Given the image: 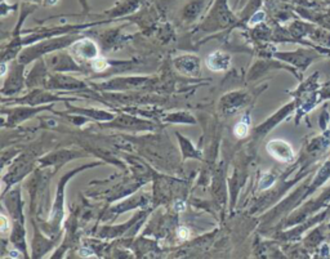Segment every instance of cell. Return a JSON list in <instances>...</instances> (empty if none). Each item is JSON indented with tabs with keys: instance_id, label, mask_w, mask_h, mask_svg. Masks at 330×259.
<instances>
[{
	"instance_id": "obj_5",
	"label": "cell",
	"mask_w": 330,
	"mask_h": 259,
	"mask_svg": "<svg viewBox=\"0 0 330 259\" xmlns=\"http://www.w3.org/2000/svg\"><path fill=\"white\" fill-rule=\"evenodd\" d=\"M264 20V13L263 12H257V13L254 14L252 18H250L249 21V25L250 26H253V25L258 24V22H262V21Z\"/></svg>"
},
{
	"instance_id": "obj_8",
	"label": "cell",
	"mask_w": 330,
	"mask_h": 259,
	"mask_svg": "<svg viewBox=\"0 0 330 259\" xmlns=\"http://www.w3.org/2000/svg\"><path fill=\"white\" fill-rule=\"evenodd\" d=\"M174 208H176V210H178V212H183L184 208H186V205H184L183 201H178V203H176Z\"/></svg>"
},
{
	"instance_id": "obj_2",
	"label": "cell",
	"mask_w": 330,
	"mask_h": 259,
	"mask_svg": "<svg viewBox=\"0 0 330 259\" xmlns=\"http://www.w3.org/2000/svg\"><path fill=\"white\" fill-rule=\"evenodd\" d=\"M231 58L228 54L222 53V52H216V53L210 54L207 60V65L210 70L213 71H223L227 67L230 66Z\"/></svg>"
},
{
	"instance_id": "obj_3",
	"label": "cell",
	"mask_w": 330,
	"mask_h": 259,
	"mask_svg": "<svg viewBox=\"0 0 330 259\" xmlns=\"http://www.w3.org/2000/svg\"><path fill=\"white\" fill-rule=\"evenodd\" d=\"M234 132L236 137H239V138H244V137L248 134V125L244 123V121H241V123L236 124Z\"/></svg>"
},
{
	"instance_id": "obj_6",
	"label": "cell",
	"mask_w": 330,
	"mask_h": 259,
	"mask_svg": "<svg viewBox=\"0 0 330 259\" xmlns=\"http://www.w3.org/2000/svg\"><path fill=\"white\" fill-rule=\"evenodd\" d=\"M177 233H178V237L182 240H186L190 237V231H188V228H186V227H180Z\"/></svg>"
},
{
	"instance_id": "obj_7",
	"label": "cell",
	"mask_w": 330,
	"mask_h": 259,
	"mask_svg": "<svg viewBox=\"0 0 330 259\" xmlns=\"http://www.w3.org/2000/svg\"><path fill=\"white\" fill-rule=\"evenodd\" d=\"M0 223H1V231H3V233H5L8 229V220L4 216H1L0 217Z\"/></svg>"
},
{
	"instance_id": "obj_1",
	"label": "cell",
	"mask_w": 330,
	"mask_h": 259,
	"mask_svg": "<svg viewBox=\"0 0 330 259\" xmlns=\"http://www.w3.org/2000/svg\"><path fill=\"white\" fill-rule=\"evenodd\" d=\"M267 151L275 157V159L280 160V161H292L294 159V152L292 147L288 145L287 142L280 140H275L271 141L268 145H267Z\"/></svg>"
},
{
	"instance_id": "obj_9",
	"label": "cell",
	"mask_w": 330,
	"mask_h": 259,
	"mask_svg": "<svg viewBox=\"0 0 330 259\" xmlns=\"http://www.w3.org/2000/svg\"><path fill=\"white\" fill-rule=\"evenodd\" d=\"M4 74H5V65L1 66V75H4Z\"/></svg>"
},
{
	"instance_id": "obj_4",
	"label": "cell",
	"mask_w": 330,
	"mask_h": 259,
	"mask_svg": "<svg viewBox=\"0 0 330 259\" xmlns=\"http://www.w3.org/2000/svg\"><path fill=\"white\" fill-rule=\"evenodd\" d=\"M107 62L105 60H102V58H97V60H94L93 62V69L96 71H104L105 69H107Z\"/></svg>"
}]
</instances>
